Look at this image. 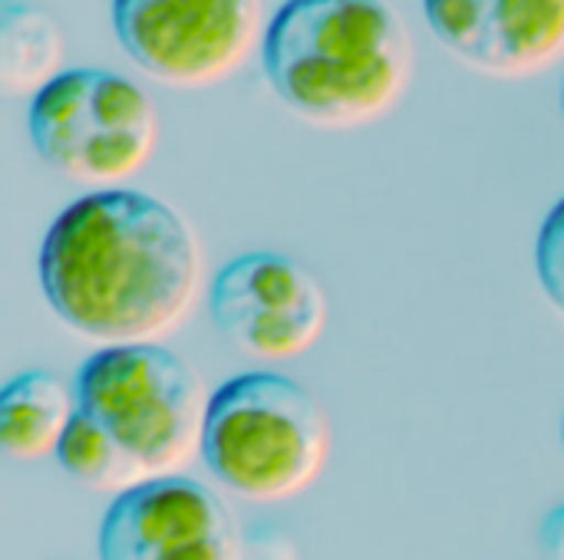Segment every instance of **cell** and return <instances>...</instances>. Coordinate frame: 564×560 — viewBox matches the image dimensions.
Masks as SVG:
<instances>
[{
	"mask_svg": "<svg viewBox=\"0 0 564 560\" xmlns=\"http://www.w3.org/2000/svg\"><path fill=\"white\" fill-rule=\"evenodd\" d=\"M36 274L53 314L79 337L102 347L155 343L195 307L202 248L169 201L119 185L53 218Z\"/></svg>",
	"mask_w": 564,
	"mask_h": 560,
	"instance_id": "6da1fadb",
	"label": "cell"
},
{
	"mask_svg": "<svg viewBox=\"0 0 564 560\" xmlns=\"http://www.w3.org/2000/svg\"><path fill=\"white\" fill-rule=\"evenodd\" d=\"M261 69L304 122L357 129L403 99L413 40L387 0H284L261 40Z\"/></svg>",
	"mask_w": 564,
	"mask_h": 560,
	"instance_id": "7a4b0ae2",
	"label": "cell"
},
{
	"mask_svg": "<svg viewBox=\"0 0 564 560\" xmlns=\"http://www.w3.org/2000/svg\"><path fill=\"white\" fill-rule=\"evenodd\" d=\"M202 459L231 495L288 502L321 479L330 459V422L297 380L268 370L241 373L212 393Z\"/></svg>",
	"mask_w": 564,
	"mask_h": 560,
	"instance_id": "3957f363",
	"label": "cell"
},
{
	"mask_svg": "<svg viewBox=\"0 0 564 560\" xmlns=\"http://www.w3.org/2000/svg\"><path fill=\"white\" fill-rule=\"evenodd\" d=\"M76 406L109 429L152 479L202 455L212 396L198 373L159 343L96 350L73 380Z\"/></svg>",
	"mask_w": 564,
	"mask_h": 560,
	"instance_id": "277c9868",
	"label": "cell"
},
{
	"mask_svg": "<svg viewBox=\"0 0 564 560\" xmlns=\"http://www.w3.org/2000/svg\"><path fill=\"white\" fill-rule=\"evenodd\" d=\"M26 132L56 175L119 188L152 158L159 116L145 89L122 73L79 66L63 69L30 96Z\"/></svg>",
	"mask_w": 564,
	"mask_h": 560,
	"instance_id": "5b68a950",
	"label": "cell"
},
{
	"mask_svg": "<svg viewBox=\"0 0 564 560\" xmlns=\"http://www.w3.org/2000/svg\"><path fill=\"white\" fill-rule=\"evenodd\" d=\"M112 30L145 76L202 89L241 69L268 26L261 0H112Z\"/></svg>",
	"mask_w": 564,
	"mask_h": 560,
	"instance_id": "8992f818",
	"label": "cell"
},
{
	"mask_svg": "<svg viewBox=\"0 0 564 560\" xmlns=\"http://www.w3.org/2000/svg\"><path fill=\"white\" fill-rule=\"evenodd\" d=\"M208 310L218 333L254 360L304 356L327 327L321 281L291 254L248 251L221 264Z\"/></svg>",
	"mask_w": 564,
	"mask_h": 560,
	"instance_id": "52a82bcc",
	"label": "cell"
},
{
	"mask_svg": "<svg viewBox=\"0 0 564 560\" xmlns=\"http://www.w3.org/2000/svg\"><path fill=\"white\" fill-rule=\"evenodd\" d=\"M99 560H245L225 502L195 479L159 475L106 508Z\"/></svg>",
	"mask_w": 564,
	"mask_h": 560,
	"instance_id": "ba28073f",
	"label": "cell"
},
{
	"mask_svg": "<svg viewBox=\"0 0 564 560\" xmlns=\"http://www.w3.org/2000/svg\"><path fill=\"white\" fill-rule=\"evenodd\" d=\"M433 36L463 63L519 79L564 56V0H423Z\"/></svg>",
	"mask_w": 564,
	"mask_h": 560,
	"instance_id": "9c48e42d",
	"label": "cell"
},
{
	"mask_svg": "<svg viewBox=\"0 0 564 560\" xmlns=\"http://www.w3.org/2000/svg\"><path fill=\"white\" fill-rule=\"evenodd\" d=\"M76 393L46 370L13 376L0 393V449L17 462L56 455L76 416Z\"/></svg>",
	"mask_w": 564,
	"mask_h": 560,
	"instance_id": "30bf717a",
	"label": "cell"
},
{
	"mask_svg": "<svg viewBox=\"0 0 564 560\" xmlns=\"http://www.w3.org/2000/svg\"><path fill=\"white\" fill-rule=\"evenodd\" d=\"M63 73V33L59 23L26 3H0V86L10 96H36L50 79Z\"/></svg>",
	"mask_w": 564,
	"mask_h": 560,
	"instance_id": "8fae6325",
	"label": "cell"
},
{
	"mask_svg": "<svg viewBox=\"0 0 564 560\" xmlns=\"http://www.w3.org/2000/svg\"><path fill=\"white\" fill-rule=\"evenodd\" d=\"M56 462L73 482H79L93 492L122 495V492L152 479L145 472V465L109 429H102L83 409H76L69 429L63 432L59 449H56Z\"/></svg>",
	"mask_w": 564,
	"mask_h": 560,
	"instance_id": "7c38bea8",
	"label": "cell"
},
{
	"mask_svg": "<svg viewBox=\"0 0 564 560\" xmlns=\"http://www.w3.org/2000/svg\"><path fill=\"white\" fill-rule=\"evenodd\" d=\"M535 274L549 304L564 317V198L545 215L535 238Z\"/></svg>",
	"mask_w": 564,
	"mask_h": 560,
	"instance_id": "4fadbf2b",
	"label": "cell"
},
{
	"mask_svg": "<svg viewBox=\"0 0 564 560\" xmlns=\"http://www.w3.org/2000/svg\"><path fill=\"white\" fill-rule=\"evenodd\" d=\"M542 551L549 560H564V505L552 508L542 521Z\"/></svg>",
	"mask_w": 564,
	"mask_h": 560,
	"instance_id": "5bb4252c",
	"label": "cell"
},
{
	"mask_svg": "<svg viewBox=\"0 0 564 560\" xmlns=\"http://www.w3.org/2000/svg\"><path fill=\"white\" fill-rule=\"evenodd\" d=\"M562 116H564V86H562Z\"/></svg>",
	"mask_w": 564,
	"mask_h": 560,
	"instance_id": "9a60e30c",
	"label": "cell"
},
{
	"mask_svg": "<svg viewBox=\"0 0 564 560\" xmlns=\"http://www.w3.org/2000/svg\"><path fill=\"white\" fill-rule=\"evenodd\" d=\"M562 446H564V422H562Z\"/></svg>",
	"mask_w": 564,
	"mask_h": 560,
	"instance_id": "2e32d148",
	"label": "cell"
}]
</instances>
